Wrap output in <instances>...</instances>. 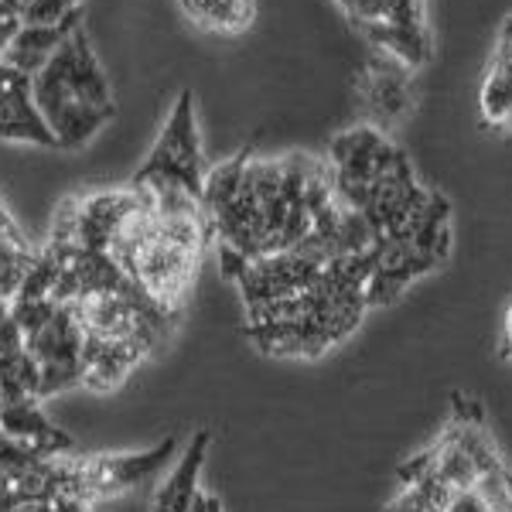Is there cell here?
I'll return each mask as SVG.
<instances>
[{"label": "cell", "mask_w": 512, "mask_h": 512, "mask_svg": "<svg viewBox=\"0 0 512 512\" xmlns=\"http://www.w3.org/2000/svg\"><path fill=\"white\" fill-rule=\"evenodd\" d=\"M181 14L212 35H243L256 21V0H178Z\"/></svg>", "instance_id": "obj_6"}, {"label": "cell", "mask_w": 512, "mask_h": 512, "mask_svg": "<svg viewBox=\"0 0 512 512\" xmlns=\"http://www.w3.org/2000/svg\"><path fill=\"white\" fill-rule=\"evenodd\" d=\"M31 89L59 151L86 147L117 113L110 76L99 62L86 24H79L62 41L38 76H31Z\"/></svg>", "instance_id": "obj_1"}, {"label": "cell", "mask_w": 512, "mask_h": 512, "mask_svg": "<svg viewBox=\"0 0 512 512\" xmlns=\"http://www.w3.org/2000/svg\"><path fill=\"white\" fill-rule=\"evenodd\" d=\"M0 236H7V239H14V243H24V233H21V226L11 219V212L4 209V202H0Z\"/></svg>", "instance_id": "obj_16"}, {"label": "cell", "mask_w": 512, "mask_h": 512, "mask_svg": "<svg viewBox=\"0 0 512 512\" xmlns=\"http://www.w3.org/2000/svg\"><path fill=\"white\" fill-rule=\"evenodd\" d=\"M414 250L424 256H434L437 263L448 260L451 253V205L444 195H427L424 212L417 216L414 226Z\"/></svg>", "instance_id": "obj_8"}, {"label": "cell", "mask_w": 512, "mask_h": 512, "mask_svg": "<svg viewBox=\"0 0 512 512\" xmlns=\"http://www.w3.org/2000/svg\"><path fill=\"white\" fill-rule=\"evenodd\" d=\"M482 120L489 127L509 130L512 127V62L495 48L489 72L482 86Z\"/></svg>", "instance_id": "obj_10"}, {"label": "cell", "mask_w": 512, "mask_h": 512, "mask_svg": "<svg viewBox=\"0 0 512 512\" xmlns=\"http://www.w3.org/2000/svg\"><path fill=\"white\" fill-rule=\"evenodd\" d=\"M18 28H21V14L11 11L7 4H0V55H4L7 41L18 35Z\"/></svg>", "instance_id": "obj_15"}, {"label": "cell", "mask_w": 512, "mask_h": 512, "mask_svg": "<svg viewBox=\"0 0 512 512\" xmlns=\"http://www.w3.org/2000/svg\"><path fill=\"white\" fill-rule=\"evenodd\" d=\"M134 188H178L202 198L205 188V158H202V134H198L195 96L192 89L178 96L175 110L164 120L161 137L154 140L151 154L130 178Z\"/></svg>", "instance_id": "obj_2"}, {"label": "cell", "mask_w": 512, "mask_h": 512, "mask_svg": "<svg viewBox=\"0 0 512 512\" xmlns=\"http://www.w3.org/2000/svg\"><path fill=\"white\" fill-rule=\"evenodd\" d=\"M434 468H437V444H431L427 451L414 454L410 461H403V465L396 468V482H400L403 489H410V485L424 482L427 475H434Z\"/></svg>", "instance_id": "obj_12"}, {"label": "cell", "mask_w": 512, "mask_h": 512, "mask_svg": "<svg viewBox=\"0 0 512 512\" xmlns=\"http://www.w3.org/2000/svg\"><path fill=\"white\" fill-rule=\"evenodd\" d=\"M502 359H512V304L506 308V318H502Z\"/></svg>", "instance_id": "obj_17"}, {"label": "cell", "mask_w": 512, "mask_h": 512, "mask_svg": "<svg viewBox=\"0 0 512 512\" xmlns=\"http://www.w3.org/2000/svg\"><path fill=\"white\" fill-rule=\"evenodd\" d=\"M0 140L59 151V144H55L52 130H48L35 103L31 76H24V72L11 69L4 62H0Z\"/></svg>", "instance_id": "obj_4"}, {"label": "cell", "mask_w": 512, "mask_h": 512, "mask_svg": "<svg viewBox=\"0 0 512 512\" xmlns=\"http://www.w3.org/2000/svg\"><path fill=\"white\" fill-rule=\"evenodd\" d=\"M366 96L373 103V110L379 117L396 120L410 110V89H407V76H403L396 65H386L373 59L369 62V79H366Z\"/></svg>", "instance_id": "obj_9"}, {"label": "cell", "mask_w": 512, "mask_h": 512, "mask_svg": "<svg viewBox=\"0 0 512 512\" xmlns=\"http://www.w3.org/2000/svg\"><path fill=\"white\" fill-rule=\"evenodd\" d=\"M345 7V14L355 21V24H373V21H383L386 11H390V0H338Z\"/></svg>", "instance_id": "obj_13"}, {"label": "cell", "mask_w": 512, "mask_h": 512, "mask_svg": "<svg viewBox=\"0 0 512 512\" xmlns=\"http://www.w3.org/2000/svg\"><path fill=\"white\" fill-rule=\"evenodd\" d=\"M175 437H168L164 444L151 451H134V454H96V458H76V478L79 492L86 502L106 499V495L127 492L134 485L154 482L161 475V468L175 454Z\"/></svg>", "instance_id": "obj_3"}, {"label": "cell", "mask_w": 512, "mask_h": 512, "mask_svg": "<svg viewBox=\"0 0 512 512\" xmlns=\"http://www.w3.org/2000/svg\"><path fill=\"white\" fill-rule=\"evenodd\" d=\"M386 24H403V28H420L424 24V0H390Z\"/></svg>", "instance_id": "obj_14"}, {"label": "cell", "mask_w": 512, "mask_h": 512, "mask_svg": "<svg viewBox=\"0 0 512 512\" xmlns=\"http://www.w3.org/2000/svg\"><path fill=\"white\" fill-rule=\"evenodd\" d=\"M434 475L441 482H448L454 492L461 489H475L478 478H482V468L475 465V458L468 454V448L461 444L458 431H451L444 441H437V468Z\"/></svg>", "instance_id": "obj_11"}, {"label": "cell", "mask_w": 512, "mask_h": 512, "mask_svg": "<svg viewBox=\"0 0 512 512\" xmlns=\"http://www.w3.org/2000/svg\"><path fill=\"white\" fill-rule=\"evenodd\" d=\"M82 21L86 18H82V7H79V11H72L69 18H62L55 24H21L18 35L7 41L0 62L24 72V76H38V72L48 65V59L59 52L62 41L69 38Z\"/></svg>", "instance_id": "obj_5"}, {"label": "cell", "mask_w": 512, "mask_h": 512, "mask_svg": "<svg viewBox=\"0 0 512 512\" xmlns=\"http://www.w3.org/2000/svg\"><path fill=\"white\" fill-rule=\"evenodd\" d=\"M499 52L512 62V14L506 18V24H502V31H499Z\"/></svg>", "instance_id": "obj_18"}, {"label": "cell", "mask_w": 512, "mask_h": 512, "mask_svg": "<svg viewBox=\"0 0 512 512\" xmlns=\"http://www.w3.org/2000/svg\"><path fill=\"white\" fill-rule=\"evenodd\" d=\"M359 31L376 48L390 52L393 59H400L407 69H420V65L431 62V35H427L424 24L420 28H403V24L373 21V24H359Z\"/></svg>", "instance_id": "obj_7"}]
</instances>
